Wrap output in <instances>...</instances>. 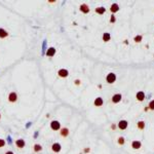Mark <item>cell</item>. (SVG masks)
<instances>
[{
  "label": "cell",
  "instance_id": "6",
  "mask_svg": "<svg viewBox=\"0 0 154 154\" xmlns=\"http://www.w3.org/2000/svg\"><path fill=\"white\" fill-rule=\"evenodd\" d=\"M61 150H62V146H61V144H60V143L56 142V143H53L51 145V151L53 153H59Z\"/></svg>",
  "mask_w": 154,
  "mask_h": 154
},
{
  "label": "cell",
  "instance_id": "31",
  "mask_svg": "<svg viewBox=\"0 0 154 154\" xmlns=\"http://www.w3.org/2000/svg\"><path fill=\"white\" fill-rule=\"evenodd\" d=\"M0 119H1V114H0Z\"/></svg>",
  "mask_w": 154,
  "mask_h": 154
},
{
  "label": "cell",
  "instance_id": "8",
  "mask_svg": "<svg viewBox=\"0 0 154 154\" xmlns=\"http://www.w3.org/2000/svg\"><path fill=\"white\" fill-rule=\"evenodd\" d=\"M79 10H80L82 13H84V14H87L89 12V10H91V8H89V6L87 5V4L83 3V4H81V5L79 6Z\"/></svg>",
  "mask_w": 154,
  "mask_h": 154
},
{
  "label": "cell",
  "instance_id": "29",
  "mask_svg": "<svg viewBox=\"0 0 154 154\" xmlns=\"http://www.w3.org/2000/svg\"><path fill=\"white\" fill-rule=\"evenodd\" d=\"M4 154H14L12 151H6L5 153H4Z\"/></svg>",
  "mask_w": 154,
  "mask_h": 154
},
{
  "label": "cell",
  "instance_id": "27",
  "mask_svg": "<svg viewBox=\"0 0 154 154\" xmlns=\"http://www.w3.org/2000/svg\"><path fill=\"white\" fill-rule=\"evenodd\" d=\"M89 151H91V148H84L83 149V152L84 153H88Z\"/></svg>",
  "mask_w": 154,
  "mask_h": 154
},
{
  "label": "cell",
  "instance_id": "11",
  "mask_svg": "<svg viewBox=\"0 0 154 154\" xmlns=\"http://www.w3.org/2000/svg\"><path fill=\"white\" fill-rule=\"evenodd\" d=\"M145 92H137V95H136V99H137V101L139 102H143L144 100H145Z\"/></svg>",
  "mask_w": 154,
  "mask_h": 154
},
{
  "label": "cell",
  "instance_id": "5",
  "mask_svg": "<svg viewBox=\"0 0 154 154\" xmlns=\"http://www.w3.org/2000/svg\"><path fill=\"white\" fill-rule=\"evenodd\" d=\"M58 76L59 77H61V78H66L69 76V71L67 70V69H60V70L58 71Z\"/></svg>",
  "mask_w": 154,
  "mask_h": 154
},
{
  "label": "cell",
  "instance_id": "18",
  "mask_svg": "<svg viewBox=\"0 0 154 154\" xmlns=\"http://www.w3.org/2000/svg\"><path fill=\"white\" fill-rule=\"evenodd\" d=\"M33 151L35 153H38V152H41L42 151V146L40 144H35V145L33 146Z\"/></svg>",
  "mask_w": 154,
  "mask_h": 154
},
{
  "label": "cell",
  "instance_id": "7",
  "mask_svg": "<svg viewBox=\"0 0 154 154\" xmlns=\"http://www.w3.org/2000/svg\"><path fill=\"white\" fill-rule=\"evenodd\" d=\"M127 125H128V123L126 120H120L118 122V124H117V127L119 128V130H121V131H125L126 128H127Z\"/></svg>",
  "mask_w": 154,
  "mask_h": 154
},
{
  "label": "cell",
  "instance_id": "3",
  "mask_svg": "<svg viewBox=\"0 0 154 154\" xmlns=\"http://www.w3.org/2000/svg\"><path fill=\"white\" fill-rule=\"evenodd\" d=\"M51 128L52 131H54V132L60 131V130H61V123H60L58 120H52L51 122Z\"/></svg>",
  "mask_w": 154,
  "mask_h": 154
},
{
  "label": "cell",
  "instance_id": "9",
  "mask_svg": "<svg viewBox=\"0 0 154 154\" xmlns=\"http://www.w3.org/2000/svg\"><path fill=\"white\" fill-rule=\"evenodd\" d=\"M16 147L18 149H23L25 148V146H26V142H25V140H23V139H19V140L16 141Z\"/></svg>",
  "mask_w": 154,
  "mask_h": 154
},
{
  "label": "cell",
  "instance_id": "23",
  "mask_svg": "<svg viewBox=\"0 0 154 154\" xmlns=\"http://www.w3.org/2000/svg\"><path fill=\"white\" fill-rule=\"evenodd\" d=\"M148 108H149V110H154V100H152L150 103H149Z\"/></svg>",
  "mask_w": 154,
  "mask_h": 154
},
{
  "label": "cell",
  "instance_id": "24",
  "mask_svg": "<svg viewBox=\"0 0 154 154\" xmlns=\"http://www.w3.org/2000/svg\"><path fill=\"white\" fill-rule=\"evenodd\" d=\"M5 145H6L5 140H3V139H0V148H3Z\"/></svg>",
  "mask_w": 154,
  "mask_h": 154
},
{
  "label": "cell",
  "instance_id": "25",
  "mask_svg": "<svg viewBox=\"0 0 154 154\" xmlns=\"http://www.w3.org/2000/svg\"><path fill=\"white\" fill-rule=\"evenodd\" d=\"M116 22V18H115V14H111V18H110V23L114 24Z\"/></svg>",
  "mask_w": 154,
  "mask_h": 154
},
{
  "label": "cell",
  "instance_id": "12",
  "mask_svg": "<svg viewBox=\"0 0 154 154\" xmlns=\"http://www.w3.org/2000/svg\"><path fill=\"white\" fill-rule=\"evenodd\" d=\"M45 54L48 58H52L54 54H56V48H54V47H48Z\"/></svg>",
  "mask_w": 154,
  "mask_h": 154
},
{
  "label": "cell",
  "instance_id": "14",
  "mask_svg": "<svg viewBox=\"0 0 154 154\" xmlns=\"http://www.w3.org/2000/svg\"><path fill=\"white\" fill-rule=\"evenodd\" d=\"M142 147V143L140 141H133L132 142V148L135 149V150H138Z\"/></svg>",
  "mask_w": 154,
  "mask_h": 154
},
{
  "label": "cell",
  "instance_id": "17",
  "mask_svg": "<svg viewBox=\"0 0 154 154\" xmlns=\"http://www.w3.org/2000/svg\"><path fill=\"white\" fill-rule=\"evenodd\" d=\"M95 11H96V13H98V14H104L106 12V8L105 7H103V6H99V7H97L96 9H95Z\"/></svg>",
  "mask_w": 154,
  "mask_h": 154
},
{
  "label": "cell",
  "instance_id": "1",
  "mask_svg": "<svg viewBox=\"0 0 154 154\" xmlns=\"http://www.w3.org/2000/svg\"><path fill=\"white\" fill-rule=\"evenodd\" d=\"M116 81V75L114 73H109L108 75L106 76V82L108 83V84H113L114 82Z\"/></svg>",
  "mask_w": 154,
  "mask_h": 154
},
{
  "label": "cell",
  "instance_id": "20",
  "mask_svg": "<svg viewBox=\"0 0 154 154\" xmlns=\"http://www.w3.org/2000/svg\"><path fill=\"white\" fill-rule=\"evenodd\" d=\"M110 39H111V35H110V33H104L103 34V41L104 42H108V41H110Z\"/></svg>",
  "mask_w": 154,
  "mask_h": 154
},
{
  "label": "cell",
  "instance_id": "2",
  "mask_svg": "<svg viewBox=\"0 0 154 154\" xmlns=\"http://www.w3.org/2000/svg\"><path fill=\"white\" fill-rule=\"evenodd\" d=\"M18 99H19V96L16 92H9V95H8V102L9 103H16L18 101Z\"/></svg>",
  "mask_w": 154,
  "mask_h": 154
},
{
  "label": "cell",
  "instance_id": "16",
  "mask_svg": "<svg viewBox=\"0 0 154 154\" xmlns=\"http://www.w3.org/2000/svg\"><path fill=\"white\" fill-rule=\"evenodd\" d=\"M8 35L9 34H8V32L6 31V30H4L3 28H0V38L4 39V38H6Z\"/></svg>",
  "mask_w": 154,
  "mask_h": 154
},
{
  "label": "cell",
  "instance_id": "22",
  "mask_svg": "<svg viewBox=\"0 0 154 154\" xmlns=\"http://www.w3.org/2000/svg\"><path fill=\"white\" fill-rule=\"evenodd\" d=\"M142 39H143V36L142 35H137L133 37V41H135L136 43H140L142 41Z\"/></svg>",
  "mask_w": 154,
  "mask_h": 154
},
{
  "label": "cell",
  "instance_id": "13",
  "mask_svg": "<svg viewBox=\"0 0 154 154\" xmlns=\"http://www.w3.org/2000/svg\"><path fill=\"white\" fill-rule=\"evenodd\" d=\"M118 10H119V5H118L117 3L111 4V6H110V11L112 12V14H115Z\"/></svg>",
  "mask_w": 154,
  "mask_h": 154
},
{
  "label": "cell",
  "instance_id": "30",
  "mask_svg": "<svg viewBox=\"0 0 154 154\" xmlns=\"http://www.w3.org/2000/svg\"><path fill=\"white\" fill-rule=\"evenodd\" d=\"M144 110H145V111H146V112H147V111H148V110H149V108H148V107H145V108H144Z\"/></svg>",
  "mask_w": 154,
  "mask_h": 154
},
{
  "label": "cell",
  "instance_id": "15",
  "mask_svg": "<svg viewBox=\"0 0 154 154\" xmlns=\"http://www.w3.org/2000/svg\"><path fill=\"white\" fill-rule=\"evenodd\" d=\"M103 104H104V101H103V99L101 97L97 98L96 100H95V102H93V105H95L96 107H102Z\"/></svg>",
  "mask_w": 154,
  "mask_h": 154
},
{
  "label": "cell",
  "instance_id": "4",
  "mask_svg": "<svg viewBox=\"0 0 154 154\" xmlns=\"http://www.w3.org/2000/svg\"><path fill=\"white\" fill-rule=\"evenodd\" d=\"M121 100H122L121 93H114V95L112 96V98H111V102L113 104H118Z\"/></svg>",
  "mask_w": 154,
  "mask_h": 154
},
{
  "label": "cell",
  "instance_id": "21",
  "mask_svg": "<svg viewBox=\"0 0 154 154\" xmlns=\"http://www.w3.org/2000/svg\"><path fill=\"white\" fill-rule=\"evenodd\" d=\"M124 143H125V139L123 138V137H119V138L117 139V144H118L119 146H122Z\"/></svg>",
  "mask_w": 154,
  "mask_h": 154
},
{
  "label": "cell",
  "instance_id": "28",
  "mask_svg": "<svg viewBox=\"0 0 154 154\" xmlns=\"http://www.w3.org/2000/svg\"><path fill=\"white\" fill-rule=\"evenodd\" d=\"M74 83H75L76 85H79V84H80V80H79V79H76V80L74 81Z\"/></svg>",
  "mask_w": 154,
  "mask_h": 154
},
{
  "label": "cell",
  "instance_id": "10",
  "mask_svg": "<svg viewBox=\"0 0 154 154\" xmlns=\"http://www.w3.org/2000/svg\"><path fill=\"white\" fill-rule=\"evenodd\" d=\"M69 133H70V131H69L68 127H62L60 130V136L63 138H67L69 136Z\"/></svg>",
  "mask_w": 154,
  "mask_h": 154
},
{
  "label": "cell",
  "instance_id": "26",
  "mask_svg": "<svg viewBox=\"0 0 154 154\" xmlns=\"http://www.w3.org/2000/svg\"><path fill=\"white\" fill-rule=\"evenodd\" d=\"M116 128H117V125L114 124V123H112V124H111V130H112V131H115Z\"/></svg>",
  "mask_w": 154,
  "mask_h": 154
},
{
  "label": "cell",
  "instance_id": "19",
  "mask_svg": "<svg viewBox=\"0 0 154 154\" xmlns=\"http://www.w3.org/2000/svg\"><path fill=\"white\" fill-rule=\"evenodd\" d=\"M145 126H146V124H145V121H143V120H141V121H138V123H137V127H138L140 131H143L144 128H145Z\"/></svg>",
  "mask_w": 154,
  "mask_h": 154
}]
</instances>
